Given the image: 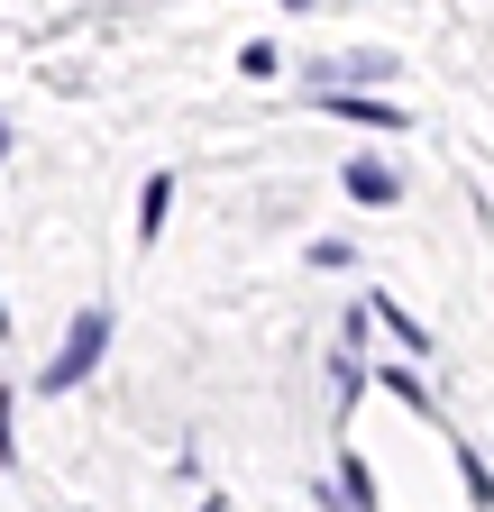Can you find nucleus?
I'll return each instance as SVG.
<instances>
[{
    "label": "nucleus",
    "mask_w": 494,
    "mask_h": 512,
    "mask_svg": "<svg viewBox=\"0 0 494 512\" xmlns=\"http://www.w3.org/2000/svg\"><path fill=\"white\" fill-rule=\"evenodd\" d=\"M376 320H385V330H394V339H403L412 357H430V339H421V320H412L403 302H376Z\"/></svg>",
    "instance_id": "nucleus-3"
},
{
    "label": "nucleus",
    "mask_w": 494,
    "mask_h": 512,
    "mask_svg": "<svg viewBox=\"0 0 494 512\" xmlns=\"http://www.w3.org/2000/svg\"><path fill=\"white\" fill-rule=\"evenodd\" d=\"M0 458H19V448H10V394H0Z\"/></svg>",
    "instance_id": "nucleus-9"
},
{
    "label": "nucleus",
    "mask_w": 494,
    "mask_h": 512,
    "mask_svg": "<svg viewBox=\"0 0 494 512\" xmlns=\"http://www.w3.org/2000/svg\"><path fill=\"white\" fill-rule=\"evenodd\" d=\"M376 74H394L385 55H330V64H312V92H339V83H376Z\"/></svg>",
    "instance_id": "nucleus-2"
},
{
    "label": "nucleus",
    "mask_w": 494,
    "mask_h": 512,
    "mask_svg": "<svg viewBox=\"0 0 494 512\" xmlns=\"http://www.w3.org/2000/svg\"><path fill=\"white\" fill-rule=\"evenodd\" d=\"M101 348H110V311H83L74 330H65V348L46 357V375H37V384H46V394H74V384L101 366Z\"/></svg>",
    "instance_id": "nucleus-1"
},
{
    "label": "nucleus",
    "mask_w": 494,
    "mask_h": 512,
    "mask_svg": "<svg viewBox=\"0 0 494 512\" xmlns=\"http://www.w3.org/2000/svg\"><path fill=\"white\" fill-rule=\"evenodd\" d=\"M238 74H257V83H275V46L257 37V46H238Z\"/></svg>",
    "instance_id": "nucleus-7"
},
{
    "label": "nucleus",
    "mask_w": 494,
    "mask_h": 512,
    "mask_svg": "<svg viewBox=\"0 0 494 512\" xmlns=\"http://www.w3.org/2000/svg\"><path fill=\"white\" fill-rule=\"evenodd\" d=\"M348 192H357V202H394V174L385 165H348Z\"/></svg>",
    "instance_id": "nucleus-4"
},
{
    "label": "nucleus",
    "mask_w": 494,
    "mask_h": 512,
    "mask_svg": "<svg viewBox=\"0 0 494 512\" xmlns=\"http://www.w3.org/2000/svg\"><path fill=\"white\" fill-rule=\"evenodd\" d=\"M165 202H174V183L156 174V183H147V202H138V238H156V229H165Z\"/></svg>",
    "instance_id": "nucleus-5"
},
{
    "label": "nucleus",
    "mask_w": 494,
    "mask_h": 512,
    "mask_svg": "<svg viewBox=\"0 0 494 512\" xmlns=\"http://www.w3.org/2000/svg\"><path fill=\"white\" fill-rule=\"evenodd\" d=\"M458 476H467V494H476V503L494 512V476H485V458H458Z\"/></svg>",
    "instance_id": "nucleus-8"
},
{
    "label": "nucleus",
    "mask_w": 494,
    "mask_h": 512,
    "mask_svg": "<svg viewBox=\"0 0 494 512\" xmlns=\"http://www.w3.org/2000/svg\"><path fill=\"white\" fill-rule=\"evenodd\" d=\"M339 485H348V503H357V512H376V485H366V467H357V458H339Z\"/></svg>",
    "instance_id": "nucleus-6"
},
{
    "label": "nucleus",
    "mask_w": 494,
    "mask_h": 512,
    "mask_svg": "<svg viewBox=\"0 0 494 512\" xmlns=\"http://www.w3.org/2000/svg\"><path fill=\"white\" fill-rule=\"evenodd\" d=\"M284 10H302V0H284Z\"/></svg>",
    "instance_id": "nucleus-11"
},
{
    "label": "nucleus",
    "mask_w": 494,
    "mask_h": 512,
    "mask_svg": "<svg viewBox=\"0 0 494 512\" xmlns=\"http://www.w3.org/2000/svg\"><path fill=\"white\" fill-rule=\"evenodd\" d=\"M0 147H10V128H0Z\"/></svg>",
    "instance_id": "nucleus-10"
}]
</instances>
